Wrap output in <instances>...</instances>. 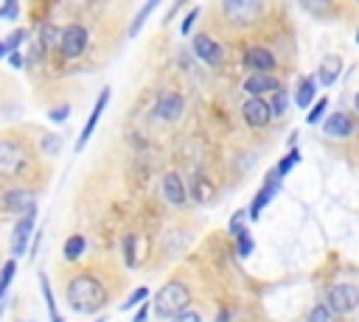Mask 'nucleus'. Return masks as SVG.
I'll list each match as a JSON object with an SVG mask.
<instances>
[{
	"mask_svg": "<svg viewBox=\"0 0 359 322\" xmlns=\"http://www.w3.org/2000/svg\"><path fill=\"white\" fill-rule=\"evenodd\" d=\"M107 104H109V87H104L101 95L95 98L93 112H90V118H87V123H84V129H81V134H79V140H76V148H84V146H87V140L93 137V132H95V126H98V120H101V115H104V109H107Z\"/></svg>",
	"mask_w": 359,
	"mask_h": 322,
	"instance_id": "9b49d317",
	"label": "nucleus"
},
{
	"mask_svg": "<svg viewBox=\"0 0 359 322\" xmlns=\"http://www.w3.org/2000/svg\"><path fill=\"white\" fill-rule=\"evenodd\" d=\"M219 14L233 28H252L264 17V0H219Z\"/></svg>",
	"mask_w": 359,
	"mask_h": 322,
	"instance_id": "f03ea898",
	"label": "nucleus"
},
{
	"mask_svg": "<svg viewBox=\"0 0 359 322\" xmlns=\"http://www.w3.org/2000/svg\"><path fill=\"white\" fill-rule=\"evenodd\" d=\"M39 286H42V297H45V305H48V316H50V322H62V316H59V311H56V300H53L50 283H48V274H39Z\"/></svg>",
	"mask_w": 359,
	"mask_h": 322,
	"instance_id": "4be33fe9",
	"label": "nucleus"
},
{
	"mask_svg": "<svg viewBox=\"0 0 359 322\" xmlns=\"http://www.w3.org/2000/svg\"><path fill=\"white\" fill-rule=\"evenodd\" d=\"M34 221H36V207H31L28 213H22V218L14 224V230H11V255L14 258H20L25 252L28 238L34 232Z\"/></svg>",
	"mask_w": 359,
	"mask_h": 322,
	"instance_id": "6e6552de",
	"label": "nucleus"
},
{
	"mask_svg": "<svg viewBox=\"0 0 359 322\" xmlns=\"http://www.w3.org/2000/svg\"><path fill=\"white\" fill-rule=\"evenodd\" d=\"M309 322H331V305H317L311 314H309Z\"/></svg>",
	"mask_w": 359,
	"mask_h": 322,
	"instance_id": "f704fd0d",
	"label": "nucleus"
},
{
	"mask_svg": "<svg viewBox=\"0 0 359 322\" xmlns=\"http://www.w3.org/2000/svg\"><path fill=\"white\" fill-rule=\"evenodd\" d=\"M272 118H280V115H286V109H289V92L280 87V90H275V98H272Z\"/></svg>",
	"mask_w": 359,
	"mask_h": 322,
	"instance_id": "a878e982",
	"label": "nucleus"
},
{
	"mask_svg": "<svg viewBox=\"0 0 359 322\" xmlns=\"http://www.w3.org/2000/svg\"><path fill=\"white\" fill-rule=\"evenodd\" d=\"M87 39H90L87 28H84V25H79V22H70V25H65V28H62L59 53H62L65 59H79V56L87 50Z\"/></svg>",
	"mask_w": 359,
	"mask_h": 322,
	"instance_id": "39448f33",
	"label": "nucleus"
},
{
	"mask_svg": "<svg viewBox=\"0 0 359 322\" xmlns=\"http://www.w3.org/2000/svg\"><path fill=\"white\" fill-rule=\"evenodd\" d=\"M171 322H199V314L196 311H191V308H185L182 314H177Z\"/></svg>",
	"mask_w": 359,
	"mask_h": 322,
	"instance_id": "e433bc0d",
	"label": "nucleus"
},
{
	"mask_svg": "<svg viewBox=\"0 0 359 322\" xmlns=\"http://www.w3.org/2000/svg\"><path fill=\"white\" fill-rule=\"evenodd\" d=\"M241 62H244V67H250L252 73H272V67L278 64L275 56H272V50L264 48V45H250V48L244 50Z\"/></svg>",
	"mask_w": 359,
	"mask_h": 322,
	"instance_id": "1a4fd4ad",
	"label": "nucleus"
},
{
	"mask_svg": "<svg viewBox=\"0 0 359 322\" xmlns=\"http://www.w3.org/2000/svg\"><path fill=\"white\" fill-rule=\"evenodd\" d=\"M196 17H199V8H191V11L185 14V20H182V25H180V34H182V36L191 34V25L196 22Z\"/></svg>",
	"mask_w": 359,
	"mask_h": 322,
	"instance_id": "c9c22d12",
	"label": "nucleus"
},
{
	"mask_svg": "<svg viewBox=\"0 0 359 322\" xmlns=\"http://www.w3.org/2000/svg\"><path fill=\"white\" fill-rule=\"evenodd\" d=\"M59 39H62V28H56L53 22H42V28H39V45L45 50H50V48L59 45Z\"/></svg>",
	"mask_w": 359,
	"mask_h": 322,
	"instance_id": "412c9836",
	"label": "nucleus"
},
{
	"mask_svg": "<svg viewBox=\"0 0 359 322\" xmlns=\"http://www.w3.org/2000/svg\"><path fill=\"white\" fill-rule=\"evenodd\" d=\"M20 17V0H3L0 3V20H17Z\"/></svg>",
	"mask_w": 359,
	"mask_h": 322,
	"instance_id": "c756f323",
	"label": "nucleus"
},
{
	"mask_svg": "<svg viewBox=\"0 0 359 322\" xmlns=\"http://www.w3.org/2000/svg\"><path fill=\"white\" fill-rule=\"evenodd\" d=\"M28 165V151L17 140H0V176H20Z\"/></svg>",
	"mask_w": 359,
	"mask_h": 322,
	"instance_id": "20e7f679",
	"label": "nucleus"
},
{
	"mask_svg": "<svg viewBox=\"0 0 359 322\" xmlns=\"http://www.w3.org/2000/svg\"><path fill=\"white\" fill-rule=\"evenodd\" d=\"M236 249H238V255H241V258H247V255L252 252V235H250L244 227L236 232Z\"/></svg>",
	"mask_w": 359,
	"mask_h": 322,
	"instance_id": "cd10ccee",
	"label": "nucleus"
},
{
	"mask_svg": "<svg viewBox=\"0 0 359 322\" xmlns=\"http://www.w3.org/2000/svg\"><path fill=\"white\" fill-rule=\"evenodd\" d=\"M84 246H87V241H84V235H70L67 241H65V260H79L81 258V252H84Z\"/></svg>",
	"mask_w": 359,
	"mask_h": 322,
	"instance_id": "b1692460",
	"label": "nucleus"
},
{
	"mask_svg": "<svg viewBox=\"0 0 359 322\" xmlns=\"http://www.w3.org/2000/svg\"><path fill=\"white\" fill-rule=\"evenodd\" d=\"M353 104H356V112H359V92H356V98H353Z\"/></svg>",
	"mask_w": 359,
	"mask_h": 322,
	"instance_id": "c03bdc74",
	"label": "nucleus"
},
{
	"mask_svg": "<svg viewBox=\"0 0 359 322\" xmlns=\"http://www.w3.org/2000/svg\"><path fill=\"white\" fill-rule=\"evenodd\" d=\"M353 118L351 115H345V112H334V115H328L325 120H323V132L328 134V137H351L353 134Z\"/></svg>",
	"mask_w": 359,
	"mask_h": 322,
	"instance_id": "2eb2a0df",
	"label": "nucleus"
},
{
	"mask_svg": "<svg viewBox=\"0 0 359 322\" xmlns=\"http://www.w3.org/2000/svg\"><path fill=\"white\" fill-rule=\"evenodd\" d=\"M146 319H149V302H143V305H140V311L132 316V322H146Z\"/></svg>",
	"mask_w": 359,
	"mask_h": 322,
	"instance_id": "58836bf2",
	"label": "nucleus"
},
{
	"mask_svg": "<svg viewBox=\"0 0 359 322\" xmlns=\"http://www.w3.org/2000/svg\"><path fill=\"white\" fill-rule=\"evenodd\" d=\"M62 148V137H56V134H42V151L45 154H56Z\"/></svg>",
	"mask_w": 359,
	"mask_h": 322,
	"instance_id": "473e14b6",
	"label": "nucleus"
},
{
	"mask_svg": "<svg viewBox=\"0 0 359 322\" xmlns=\"http://www.w3.org/2000/svg\"><path fill=\"white\" fill-rule=\"evenodd\" d=\"M6 53H8V48H6V42H0V59H3Z\"/></svg>",
	"mask_w": 359,
	"mask_h": 322,
	"instance_id": "79ce46f5",
	"label": "nucleus"
},
{
	"mask_svg": "<svg viewBox=\"0 0 359 322\" xmlns=\"http://www.w3.org/2000/svg\"><path fill=\"white\" fill-rule=\"evenodd\" d=\"M93 322H104V316H101V319H93Z\"/></svg>",
	"mask_w": 359,
	"mask_h": 322,
	"instance_id": "49530a36",
	"label": "nucleus"
},
{
	"mask_svg": "<svg viewBox=\"0 0 359 322\" xmlns=\"http://www.w3.org/2000/svg\"><path fill=\"white\" fill-rule=\"evenodd\" d=\"M356 3H359V0H356Z\"/></svg>",
	"mask_w": 359,
	"mask_h": 322,
	"instance_id": "09e8293b",
	"label": "nucleus"
},
{
	"mask_svg": "<svg viewBox=\"0 0 359 322\" xmlns=\"http://www.w3.org/2000/svg\"><path fill=\"white\" fill-rule=\"evenodd\" d=\"M0 316H3V305H0Z\"/></svg>",
	"mask_w": 359,
	"mask_h": 322,
	"instance_id": "de8ad7c7",
	"label": "nucleus"
},
{
	"mask_svg": "<svg viewBox=\"0 0 359 322\" xmlns=\"http://www.w3.org/2000/svg\"><path fill=\"white\" fill-rule=\"evenodd\" d=\"M297 160H300V151H297V148H289V154H286V157H283V160L275 165V171H272V174L283 179V176H286V174H289V171L297 165Z\"/></svg>",
	"mask_w": 359,
	"mask_h": 322,
	"instance_id": "393cba45",
	"label": "nucleus"
},
{
	"mask_svg": "<svg viewBox=\"0 0 359 322\" xmlns=\"http://www.w3.org/2000/svg\"><path fill=\"white\" fill-rule=\"evenodd\" d=\"M182 109H185V98L177 92V90H165V92H160V98H157V106H154V112H157V118L160 120H177L180 115H182Z\"/></svg>",
	"mask_w": 359,
	"mask_h": 322,
	"instance_id": "9d476101",
	"label": "nucleus"
},
{
	"mask_svg": "<svg viewBox=\"0 0 359 322\" xmlns=\"http://www.w3.org/2000/svg\"><path fill=\"white\" fill-rule=\"evenodd\" d=\"M157 6H160V0H146V3L140 6V11H137V14H135V20H132V28H129V36H137V31L143 28V22L149 20V14H151V11L157 8Z\"/></svg>",
	"mask_w": 359,
	"mask_h": 322,
	"instance_id": "5701e85b",
	"label": "nucleus"
},
{
	"mask_svg": "<svg viewBox=\"0 0 359 322\" xmlns=\"http://www.w3.org/2000/svg\"><path fill=\"white\" fill-rule=\"evenodd\" d=\"M314 90H317V78L303 76V78L297 81V87H294V106H300V109L311 106V104H314Z\"/></svg>",
	"mask_w": 359,
	"mask_h": 322,
	"instance_id": "6ab92c4d",
	"label": "nucleus"
},
{
	"mask_svg": "<svg viewBox=\"0 0 359 322\" xmlns=\"http://www.w3.org/2000/svg\"><path fill=\"white\" fill-rule=\"evenodd\" d=\"M14 274H17V260L11 258V260H8L6 266H3V272H0V300H3V294L8 291V286H11Z\"/></svg>",
	"mask_w": 359,
	"mask_h": 322,
	"instance_id": "bb28decb",
	"label": "nucleus"
},
{
	"mask_svg": "<svg viewBox=\"0 0 359 322\" xmlns=\"http://www.w3.org/2000/svg\"><path fill=\"white\" fill-rule=\"evenodd\" d=\"M3 204H6L11 213H28L31 207H36L34 193H31V190H22V188L6 190V193H3Z\"/></svg>",
	"mask_w": 359,
	"mask_h": 322,
	"instance_id": "dca6fc26",
	"label": "nucleus"
},
{
	"mask_svg": "<svg viewBox=\"0 0 359 322\" xmlns=\"http://www.w3.org/2000/svg\"><path fill=\"white\" fill-rule=\"evenodd\" d=\"M194 53L208 64V67H219L222 64V45L216 39H210L208 34H196L194 36Z\"/></svg>",
	"mask_w": 359,
	"mask_h": 322,
	"instance_id": "f8f14e48",
	"label": "nucleus"
},
{
	"mask_svg": "<svg viewBox=\"0 0 359 322\" xmlns=\"http://www.w3.org/2000/svg\"><path fill=\"white\" fill-rule=\"evenodd\" d=\"M278 78L272 76V73H252L247 81H244V90L250 92V95H264V92H272V90H278Z\"/></svg>",
	"mask_w": 359,
	"mask_h": 322,
	"instance_id": "f3484780",
	"label": "nucleus"
},
{
	"mask_svg": "<svg viewBox=\"0 0 359 322\" xmlns=\"http://www.w3.org/2000/svg\"><path fill=\"white\" fill-rule=\"evenodd\" d=\"M135 244H137V238L135 235H126L123 238V244H121V249H123V260H126V266L129 269H135L137 263H135Z\"/></svg>",
	"mask_w": 359,
	"mask_h": 322,
	"instance_id": "c85d7f7f",
	"label": "nucleus"
},
{
	"mask_svg": "<svg viewBox=\"0 0 359 322\" xmlns=\"http://www.w3.org/2000/svg\"><path fill=\"white\" fill-rule=\"evenodd\" d=\"M280 190V176H275V174H269V179L264 182V188L255 193V199H252V204H250V210H247V216L252 218V221H258V216H261V210L275 199V193Z\"/></svg>",
	"mask_w": 359,
	"mask_h": 322,
	"instance_id": "ddd939ff",
	"label": "nucleus"
},
{
	"mask_svg": "<svg viewBox=\"0 0 359 322\" xmlns=\"http://www.w3.org/2000/svg\"><path fill=\"white\" fill-rule=\"evenodd\" d=\"M328 305L337 314H351L359 305V286H353V283H337V286H331Z\"/></svg>",
	"mask_w": 359,
	"mask_h": 322,
	"instance_id": "423d86ee",
	"label": "nucleus"
},
{
	"mask_svg": "<svg viewBox=\"0 0 359 322\" xmlns=\"http://www.w3.org/2000/svg\"><path fill=\"white\" fill-rule=\"evenodd\" d=\"M67 115H70V106H59V109H50L48 112L50 120H67Z\"/></svg>",
	"mask_w": 359,
	"mask_h": 322,
	"instance_id": "4c0bfd02",
	"label": "nucleus"
},
{
	"mask_svg": "<svg viewBox=\"0 0 359 322\" xmlns=\"http://www.w3.org/2000/svg\"><path fill=\"white\" fill-rule=\"evenodd\" d=\"M65 297H67V305L73 311H95L107 302V291L93 274H76L67 283Z\"/></svg>",
	"mask_w": 359,
	"mask_h": 322,
	"instance_id": "f257e3e1",
	"label": "nucleus"
},
{
	"mask_svg": "<svg viewBox=\"0 0 359 322\" xmlns=\"http://www.w3.org/2000/svg\"><path fill=\"white\" fill-rule=\"evenodd\" d=\"M160 190H163V199L168 202V204H185V199H188V193H185V185H182V179H180V174L177 171H168V174H163V185H160Z\"/></svg>",
	"mask_w": 359,
	"mask_h": 322,
	"instance_id": "4468645a",
	"label": "nucleus"
},
{
	"mask_svg": "<svg viewBox=\"0 0 359 322\" xmlns=\"http://www.w3.org/2000/svg\"><path fill=\"white\" fill-rule=\"evenodd\" d=\"M140 300H149V288H146V286H143V288H137V291H132V294H129V300L121 305V311H129V308H135Z\"/></svg>",
	"mask_w": 359,
	"mask_h": 322,
	"instance_id": "72a5a7b5",
	"label": "nucleus"
},
{
	"mask_svg": "<svg viewBox=\"0 0 359 322\" xmlns=\"http://www.w3.org/2000/svg\"><path fill=\"white\" fill-rule=\"evenodd\" d=\"M219 322H227V311H222V316H219Z\"/></svg>",
	"mask_w": 359,
	"mask_h": 322,
	"instance_id": "37998d69",
	"label": "nucleus"
},
{
	"mask_svg": "<svg viewBox=\"0 0 359 322\" xmlns=\"http://www.w3.org/2000/svg\"><path fill=\"white\" fill-rule=\"evenodd\" d=\"M188 302H191L188 286L180 283V280H171V283H165V286L157 291V297H154V311H157V316H163V319H174L177 314H182V311L188 308Z\"/></svg>",
	"mask_w": 359,
	"mask_h": 322,
	"instance_id": "7ed1b4c3",
	"label": "nucleus"
},
{
	"mask_svg": "<svg viewBox=\"0 0 359 322\" xmlns=\"http://www.w3.org/2000/svg\"><path fill=\"white\" fill-rule=\"evenodd\" d=\"M8 64H11V67H22V56H20L17 50H8Z\"/></svg>",
	"mask_w": 359,
	"mask_h": 322,
	"instance_id": "ea45409f",
	"label": "nucleus"
},
{
	"mask_svg": "<svg viewBox=\"0 0 359 322\" xmlns=\"http://www.w3.org/2000/svg\"><path fill=\"white\" fill-rule=\"evenodd\" d=\"M241 115H244V123L250 129H264L272 120V106L261 95H250L244 101V106H241Z\"/></svg>",
	"mask_w": 359,
	"mask_h": 322,
	"instance_id": "0eeeda50",
	"label": "nucleus"
},
{
	"mask_svg": "<svg viewBox=\"0 0 359 322\" xmlns=\"http://www.w3.org/2000/svg\"><path fill=\"white\" fill-rule=\"evenodd\" d=\"M325 109H328V98H320V101H314V106H311V112H309V123H317L323 115H325Z\"/></svg>",
	"mask_w": 359,
	"mask_h": 322,
	"instance_id": "2f4dec72",
	"label": "nucleus"
},
{
	"mask_svg": "<svg viewBox=\"0 0 359 322\" xmlns=\"http://www.w3.org/2000/svg\"><path fill=\"white\" fill-rule=\"evenodd\" d=\"M241 218H244V213H236V216H233V221H230V232H238V230H241Z\"/></svg>",
	"mask_w": 359,
	"mask_h": 322,
	"instance_id": "a19ab883",
	"label": "nucleus"
},
{
	"mask_svg": "<svg viewBox=\"0 0 359 322\" xmlns=\"http://www.w3.org/2000/svg\"><path fill=\"white\" fill-rule=\"evenodd\" d=\"M356 45H359V31H356Z\"/></svg>",
	"mask_w": 359,
	"mask_h": 322,
	"instance_id": "a18cd8bd",
	"label": "nucleus"
},
{
	"mask_svg": "<svg viewBox=\"0 0 359 322\" xmlns=\"http://www.w3.org/2000/svg\"><path fill=\"white\" fill-rule=\"evenodd\" d=\"M297 3L303 6V11H309V14L317 17V20H331V17L337 14L334 0H297Z\"/></svg>",
	"mask_w": 359,
	"mask_h": 322,
	"instance_id": "aec40b11",
	"label": "nucleus"
},
{
	"mask_svg": "<svg viewBox=\"0 0 359 322\" xmlns=\"http://www.w3.org/2000/svg\"><path fill=\"white\" fill-rule=\"evenodd\" d=\"M25 36H28V31H25V28H17V31H11V34L6 36V48H8V50H17V48L25 42Z\"/></svg>",
	"mask_w": 359,
	"mask_h": 322,
	"instance_id": "7c9ffc66",
	"label": "nucleus"
},
{
	"mask_svg": "<svg viewBox=\"0 0 359 322\" xmlns=\"http://www.w3.org/2000/svg\"><path fill=\"white\" fill-rule=\"evenodd\" d=\"M339 73H342V59L334 56V53H328V56L323 59L320 70H317V81H320L323 87H331V84L339 78Z\"/></svg>",
	"mask_w": 359,
	"mask_h": 322,
	"instance_id": "a211bd4d",
	"label": "nucleus"
}]
</instances>
